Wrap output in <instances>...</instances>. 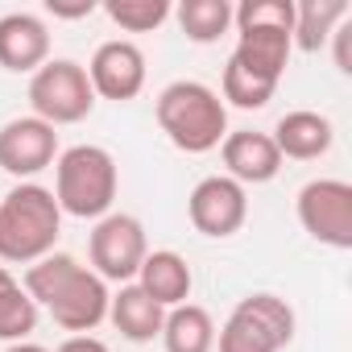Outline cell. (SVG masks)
Here are the masks:
<instances>
[{
  "instance_id": "cb8c5ba5",
  "label": "cell",
  "mask_w": 352,
  "mask_h": 352,
  "mask_svg": "<svg viewBox=\"0 0 352 352\" xmlns=\"http://www.w3.org/2000/svg\"><path fill=\"white\" fill-rule=\"evenodd\" d=\"M96 9H100L96 0H46V13L58 21H79V17H91Z\"/></svg>"
},
{
  "instance_id": "5b68a950",
  "label": "cell",
  "mask_w": 352,
  "mask_h": 352,
  "mask_svg": "<svg viewBox=\"0 0 352 352\" xmlns=\"http://www.w3.org/2000/svg\"><path fill=\"white\" fill-rule=\"evenodd\" d=\"M294 340V307L282 294L257 290L245 294L224 319L216 348L220 352H282Z\"/></svg>"
},
{
  "instance_id": "5bb4252c",
  "label": "cell",
  "mask_w": 352,
  "mask_h": 352,
  "mask_svg": "<svg viewBox=\"0 0 352 352\" xmlns=\"http://www.w3.org/2000/svg\"><path fill=\"white\" fill-rule=\"evenodd\" d=\"M157 307H183L187 298H191V286H195V274H191V265H187V257L183 253H174V249H153V253H145V261H141V270H137V278H133Z\"/></svg>"
},
{
  "instance_id": "603a6c76",
  "label": "cell",
  "mask_w": 352,
  "mask_h": 352,
  "mask_svg": "<svg viewBox=\"0 0 352 352\" xmlns=\"http://www.w3.org/2000/svg\"><path fill=\"white\" fill-rule=\"evenodd\" d=\"M327 46H331L336 71H340V75H352V17H344V21L336 25V34L327 38Z\"/></svg>"
},
{
  "instance_id": "7c38bea8",
  "label": "cell",
  "mask_w": 352,
  "mask_h": 352,
  "mask_svg": "<svg viewBox=\"0 0 352 352\" xmlns=\"http://www.w3.org/2000/svg\"><path fill=\"white\" fill-rule=\"evenodd\" d=\"M220 157H224V170L228 179L241 183V187H261V183H274L278 170H282V153L274 145L270 133H257V129H228V137L220 141Z\"/></svg>"
},
{
  "instance_id": "4fadbf2b",
  "label": "cell",
  "mask_w": 352,
  "mask_h": 352,
  "mask_svg": "<svg viewBox=\"0 0 352 352\" xmlns=\"http://www.w3.org/2000/svg\"><path fill=\"white\" fill-rule=\"evenodd\" d=\"M50 63V30L38 13L0 17V67L13 75H34Z\"/></svg>"
},
{
  "instance_id": "52a82bcc",
  "label": "cell",
  "mask_w": 352,
  "mask_h": 352,
  "mask_svg": "<svg viewBox=\"0 0 352 352\" xmlns=\"http://www.w3.org/2000/svg\"><path fill=\"white\" fill-rule=\"evenodd\" d=\"M145 253H149L145 224L129 212H108L104 220H96V228L87 236V257H91L87 270L116 286H129L137 278Z\"/></svg>"
},
{
  "instance_id": "3957f363",
  "label": "cell",
  "mask_w": 352,
  "mask_h": 352,
  "mask_svg": "<svg viewBox=\"0 0 352 352\" xmlns=\"http://www.w3.org/2000/svg\"><path fill=\"white\" fill-rule=\"evenodd\" d=\"M58 236H63V212L50 187L17 183L0 199V261L34 265L38 257L54 253Z\"/></svg>"
},
{
  "instance_id": "9c48e42d",
  "label": "cell",
  "mask_w": 352,
  "mask_h": 352,
  "mask_svg": "<svg viewBox=\"0 0 352 352\" xmlns=\"http://www.w3.org/2000/svg\"><path fill=\"white\" fill-rule=\"evenodd\" d=\"M187 216H191L195 232H204L212 241H228L249 220V191L241 183H232L228 174H208V179L195 183V191L187 199Z\"/></svg>"
},
{
  "instance_id": "ac0fdd59",
  "label": "cell",
  "mask_w": 352,
  "mask_h": 352,
  "mask_svg": "<svg viewBox=\"0 0 352 352\" xmlns=\"http://www.w3.org/2000/svg\"><path fill=\"white\" fill-rule=\"evenodd\" d=\"M344 17H352L348 0H298L294 5V34H290L294 50L319 54Z\"/></svg>"
},
{
  "instance_id": "6da1fadb",
  "label": "cell",
  "mask_w": 352,
  "mask_h": 352,
  "mask_svg": "<svg viewBox=\"0 0 352 352\" xmlns=\"http://www.w3.org/2000/svg\"><path fill=\"white\" fill-rule=\"evenodd\" d=\"M21 290L50 311V319L63 331L91 336L108 319V282L96 278L87 265H79L71 253H46L25 270Z\"/></svg>"
},
{
  "instance_id": "8992f818",
  "label": "cell",
  "mask_w": 352,
  "mask_h": 352,
  "mask_svg": "<svg viewBox=\"0 0 352 352\" xmlns=\"http://www.w3.org/2000/svg\"><path fill=\"white\" fill-rule=\"evenodd\" d=\"M30 108L50 129L87 120L91 108H96V91H91V79H87L83 63L50 58L46 67H38L30 75Z\"/></svg>"
},
{
  "instance_id": "7a4b0ae2",
  "label": "cell",
  "mask_w": 352,
  "mask_h": 352,
  "mask_svg": "<svg viewBox=\"0 0 352 352\" xmlns=\"http://www.w3.org/2000/svg\"><path fill=\"white\" fill-rule=\"evenodd\" d=\"M157 129L183 153H212L228 137V108L216 87L199 79H174L153 104Z\"/></svg>"
},
{
  "instance_id": "9a60e30c",
  "label": "cell",
  "mask_w": 352,
  "mask_h": 352,
  "mask_svg": "<svg viewBox=\"0 0 352 352\" xmlns=\"http://www.w3.org/2000/svg\"><path fill=\"white\" fill-rule=\"evenodd\" d=\"M270 137H274L282 162H286V157H294V162H315V157H323V153L331 149V141H336V124H331L323 112L294 108V112H286V116L274 124Z\"/></svg>"
},
{
  "instance_id": "e0dca14e",
  "label": "cell",
  "mask_w": 352,
  "mask_h": 352,
  "mask_svg": "<svg viewBox=\"0 0 352 352\" xmlns=\"http://www.w3.org/2000/svg\"><path fill=\"white\" fill-rule=\"evenodd\" d=\"M157 340L166 344V352H216V319L199 302L170 307Z\"/></svg>"
},
{
  "instance_id": "7402d4cb",
  "label": "cell",
  "mask_w": 352,
  "mask_h": 352,
  "mask_svg": "<svg viewBox=\"0 0 352 352\" xmlns=\"http://www.w3.org/2000/svg\"><path fill=\"white\" fill-rule=\"evenodd\" d=\"M104 13L124 34H153L174 13V5L170 0H104Z\"/></svg>"
},
{
  "instance_id": "2e32d148",
  "label": "cell",
  "mask_w": 352,
  "mask_h": 352,
  "mask_svg": "<svg viewBox=\"0 0 352 352\" xmlns=\"http://www.w3.org/2000/svg\"><path fill=\"white\" fill-rule=\"evenodd\" d=\"M108 319L112 327L129 340V344H149L162 336V323H166V307H157L137 282L120 286L112 298H108Z\"/></svg>"
},
{
  "instance_id": "8fae6325",
  "label": "cell",
  "mask_w": 352,
  "mask_h": 352,
  "mask_svg": "<svg viewBox=\"0 0 352 352\" xmlns=\"http://www.w3.org/2000/svg\"><path fill=\"white\" fill-rule=\"evenodd\" d=\"M87 79H91V91L96 100H112V104H129L141 96L145 87V54L137 42L129 38H112V42H100L91 63L83 67Z\"/></svg>"
},
{
  "instance_id": "277c9868",
  "label": "cell",
  "mask_w": 352,
  "mask_h": 352,
  "mask_svg": "<svg viewBox=\"0 0 352 352\" xmlns=\"http://www.w3.org/2000/svg\"><path fill=\"white\" fill-rule=\"evenodd\" d=\"M120 170L104 145H71L54 157V204L75 220H104L116 204Z\"/></svg>"
},
{
  "instance_id": "484cf974",
  "label": "cell",
  "mask_w": 352,
  "mask_h": 352,
  "mask_svg": "<svg viewBox=\"0 0 352 352\" xmlns=\"http://www.w3.org/2000/svg\"><path fill=\"white\" fill-rule=\"evenodd\" d=\"M5 352H50V348H42V344H34V340H21V344H9Z\"/></svg>"
},
{
  "instance_id": "44dd1931",
  "label": "cell",
  "mask_w": 352,
  "mask_h": 352,
  "mask_svg": "<svg viewBox=\"0 0 352 352\" xmlns=\"http://www.w3.org/2000/svg\"><path fill=\"white\" fill-rule=\"evenodd\" d=\"M274 91H278V83H270V79H261V75H253V71H245L241 63L228 58L224 79H220V100H224V108L232 104V108L257 112V108H265V104L274 100Z\"/></svg>"
},
{
  "instance_id": "d6986e66",
  "label": "cell",
  "mask_w": 352,
  "mask_h": 352,
  "mask_svg": "<svg viewBox=\"0 0 352 352\" xmlns=\"http://www.w3.org/2000/svg\"><path fill=\"white\" fill-rule=\"evenodd\" d=\"M38 327V302L21 290V282L9 274V265H0V340L21 344Z\"/></svg>"
},
{
  "instance_id": "d4e9b609",
  "label": "cell",
  "mask_w": 352,
  "mask_h": 352,
  "mask_svg": "<svg viewBox=\"0 0 352 352\" xmlns=\"http://www.w3.org/2000/svg\"><path fill=\"white\" fill-rule=\"evenodd\" d=\"M54 352H112L100 336H71V340H63Z\"/></svg>"
},
{
  "instance_id": "ba28073f",
  "label": "cell",
  "mask_w": 352,
  "mask_h": 352,
  "mask_svg": "<svg viewBox=\"0 0 352 352\" xmlns=\"http://www.w3.org/2000/svg\"><path fill=\"white\" fill-rule=\"evenodd\" d=\"M298 224L327 249H352V187L344 179H311L294 199Z\"/></svg>"
},
{
  "instance_id": "ffe728a7",
  "label": "cell",
  "mask_w": 352,
  "mask_h": 352,
  "mask_svg": "<svg viewBox=\"0 0 352 352\" xmlns=\"http://www.w3.org/2000/svg\"><path fill=\"white\" fill-rule=\"evenodd\" d=\"M174 17H179V30L199 46H212L232 30L228 0H183V5H174Z\"/></svg>"
},
{
  "instance_id": "30bf717a",
  "label": "cell",
  "mask_w": 352,
  "mask_h": 352,
  "mask_svg": "<svg viewBox=\"0 0 352 352\" xmlns=\"http://www.w3.org/2000/svg\"><path fill=\"white\" fill-rule=\"evenodd\" d=\"M58 157V133L38 116H13L0 124V170L17 183H34V174L50 170Z\"/></svg>"
}]
</instances>
